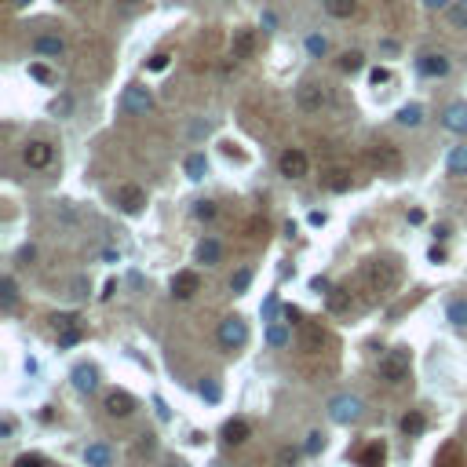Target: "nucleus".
<instances>
[{
    "instance_id": "1",
    "label": "nucleus",
    "mask_w": 467,
    "mask_h": 467,
    "mask_svg": "<svg viewBox=\"0 0 467 467\" xmlns=\"http://www.w3.org/2000/svg\"><path fill=\"white\" fill-rule=\"evenodd\" d=\"M401 281V270L394 260H369L365 263V285L369 292H394Z\"/></svg>"
},
{
    "instance_id": "2",
    "label": "nucleus",
    "mask_w": 467,
    "mask_h": 467,
    "mask_svg": "<svg viewBox=\"0 0 467 467\" xmlns=\"http://www.w3.org/2000/svg\"><path fill=\"white\" fill-rule=\"evenodd\" d=\"M380 380L391 383V387L409 380V350L406 347H394V350H387L380 358Z\"/></svg>"
},
{
    "instance_id": "3",
    "label": "nucleus",
    "mask_w": 467,
    "mask_h": 467,
    "mask_svg": "<svg viewBox=\"0 0 467 467\" xmlns=\"http://www.w3.org/2000/svg\"><path fill=\"white\" fill-rule=\"evenodd\" d=\"M332 103V91L325 84H318V80H303V84L296 88V106L303 110V114H321Z\"/></svg>"
},
{
    "instance_id": "4",
    "label": "nucleus",
    "mask_w": 467,
    "mask_h": 467,
    "mask_svg": "<svg viewBox=\"0 0 467 467\" xmlns=\"http://www.w3.org/2000/svg\"><path fill=\"white\" fill-rule=\"evenodd\" d=\"M216 340L223 350H241L249 343V325H245V318H223L219 321V329H216Z\"/></svg>"
},
{
    "instance_id": "5",
    "label": "nucleus",
    "mask_w": 467,
    "mask_h": 467,
    "mask_svg": "<svg viewBox=\"0 0 467 467\" xmlns=\"http://www.w3.org/2000/svg\"><path fill=\"white\" fill-rule=\"evenodd\" d=\"M369 165H373L380 175H398L401 172V150L394 142H376V147L369 150Z\"/></svg>"
},
{
    "instance_id": "6",
    "label": "nucleus",
    "mask_w": 467,
    "mask_h": 467,
    "mask_svg": "<svg viewBox=\"0 0 467 467\" xmlns=\"http://www.w3.org/2000/svg\"><path fill=\"white\" fill-rule=\"evenodd\" d=\"M362 398H354V394H336L329 401V420L332 424H358L362 420Z\"/></svg>"
},
{
    "instance_id": "7",
    "label": "nucleus",
    "mask_w": 467,
    "mask_h": 467,
    "mask_svg": "<svg viewBox=\"0 0 467 467\" xmlns=\"http://www.w3.org/2000/svg\"><path fill=\"white\" fill-rule=\"evenodd\" d=\"M22 161L29 168L44 172V168H52V161H55V147H52V142H44V139H29L22 147Z\"/></svg>"
},
{
    "instance_id": "8",
    "label": "nucleus",
    "mask_w": 467,
    "mask_h": 467,
    "mask_svg": "<svg viewBox=\"0 0 467 467\" xmlns=\"http://www.w3.org/2000/svg\"><path fill=\"white\" fill-rule=\"evenodd\" d=\"M114 198H117V208L124 216H139L142 208H147V190L135 186V183H121Z\"/></svg>"
},
{
    "instance_id": "9",
    "label": "nucleus",
    "mask_w": 467,
    "mask_h": 467,
    "mask_svg": "<svg viewBox=\"0 0 467 467\" xmlns=\"http://www.w3.org/2000/svg\"><path fill=\"white\" fill-rule=\"evenodd\" d=\"M307 168H311V161H307V154H303V150H296V147L281 150L278 172L285 175V179H303V175H307Z\"/></svg>"
},
{
    "instance_id": "10",
    "label": "nucleus",
    "mask_w": 467,
    "mask_h": 467,
    "mask_svg": "<svg viewBox=\"0 0 467 467\" xmlns=\"http://www.w3.org/2000/svg\"><path fill=\"white\" fill-rule=\"evenodd\" d=\"M154 106V95L147 84H128L124 95H121V110L124 114H147V110Z\"/></svg>"
},
{
    "instance_id": "11",
    "label": "nucleus",
    "mask_w": 467,
    "mask_h": 467,
    "mask_svg": "<svg viewBox=\"0 0 467 467\" xmlns=\"http://www.w3.org/2000/svg\"><path fill=\"white\" fill-rule=\"evenodd\" d=\"M55 336H59V347H73L84 336V325L73 314H55Z\"/></svg>"
},
{
    "instance_id": "12",
    "label": "nucleus",
    "mask_w": 467,
    "mask_h": 467,
    "mask_svg": "<svg viewBox=\"0 0 467 467\" xmlns=\"http://www.w3.org/2000/svg\"><path fill=\"white\" fill-rule=\"evenodd\" d=\"M325 343H329L325 329L314 325V321H303V325H299V347L307 350V354H321V350H325Z\"/></svg>"
},
{
    "instance_id": "13",
    "label": "nucleus",
    "mask_w": 467,
    "mask_h": 467,
    "mask_svg": "<svg viewBox=\"0 0 467 467\" xmlns=\"http://www.w3.org/2000/svg\"><path fill=\"white\" fill-rule=\"evenodd\" d=\"M442 128L453 135H467V103H449L442 110Z\"/></svg>"
},
{
    "instance_id": "14",
    "label": "nucleus",
    "mask_w": 467,
    "mask_h": 467,
    "mask_svg": "<svg viewBox=\"0 0 467 467\" xmlns=\"http://www.w3.org/2000/svg\"><path fill=\"white\" fill-rule=\"evenodd\" d=\"M198 292H201V278H198L194 270H179L172 278V296L175 299H194Z\"/></svg>"
},
{
    "instance_id": "15",
    "label": "nucleus",
    "mask_w": 467,
    "mask_h": 467,
    "mask_svg": "<svg viewBox=\"0 0 467 467\" xmlns=\"http://www.w3.org/2000/svg\"><path fill=\"white\" fill-rule=\"evenodd\" d=\"M416 70H420L424 77H449V59L442 52H424L420 59H416Z\"/></svg>"
},
{
    "instance_id": "16",
    "label": "nucleus",
    "mask_w": 467,
    "mask_h": 467,
    "mask_svg": "<svg viewBox=\"0 0 467 467\" xmlns=\"http://www.w3.org/2000/svg\"><path fill=\"white\" fill-rule=\"evenodd\" d=\"M106 413L117 416V420H124V416L135 413V398L128 394V391H110L106 394Z\"/></svg>"
},
{
    "instance_id": "17",
    "label": "nucleus",
    "mask_w": 467,
    "mask_h": 467,
    "mask_svg": "<svg viewBox=\"0 0 467 467\" xmlns=\"http://www.w3.org/2000/svg\"><path fill=\"white\" fill-rule=\"evenodd\" d=\"M34 52L44 59H59V55H66V40L59 34H40V37H34Z\"/></svg>"
},
{
    "instance_id": "18",
    "label": "nucleus",
    "mask_w": 467,
    "mask_h": 467,
    "mask_svg": "<svg viewBox=\"0 0 467 467\" xmlns=\"http://www.w3.org/2000/svg\"><path fill=\"white\" fill-rule=\"evenodd\" d=\"M252 52H255V34H252V29H234L230 59H252Z\"/></svg>"
},
{
    "instance_id": "19",
    "label": "nucleus",
    "mask_w": 467,
    "mask_h": 467,
    "mask_svg": "<svg viewBox=\"0 0 467 467\" xmlns=\"http://www.w3.org/2000/svg\"><path fill=\"white\" fill-rule=\"evenodd\" d=\"M249 434H252V427H249V420H241V416H234V420L223 424V442H227V445H245Z\"/></svg>"
},
{
    "instance_id": "20",
    "label": "nucleus",
    "mask_w": 467,
    "mask_h": 467,
    "mask_svg": "<svg viewBox=\"0 0 467 467\" xmlns=\"http://www.w3.org/2000/svg\"><path fill=\"white\" fill-rule=\"evenodd\" d=\"M73 387H77L80 394H91L95 387H99V373H95L91 365H77V369H73Z\"/></svg>"
},
{
    "instance_id": "21",
    "label": "nucleus",
    "mask_w": 467,
    "mask_h": 467,
    "mask_svg": "<svg viewBox=\"0 0 467 467\" xmlns=\"http://www.w3.org/2000/svg\"><path fill=\"white\" fill-rule=\"evenodd\" d=\"M424 427H427V420H424L420 409H409L406 416H401V434H406V438H420Z\"/></svg>"
},
{
    "instance_id": "22",
    "label": "nucleus",
    "mask_w": 467,
    "mask_h": 467,
    "mask_svg": "<svg viewBox=\"0 0 467 467\" xmlns=\"http://www.w3.org/2000/svg\"><path fill=\"white\" fill-rule=\"evenodd\" d=\"M219 255H223V245H219L216 237H205L201 245H198V263H205V267L219 263Z\"/></svg>"
},
{
    "instance_id": "23",
    "label": "nucleus",
    "mask_w": 467,
    "mask_h": 467,
    "mask_svg": "<svg viewBox=\"0 0 467 467\" xmlns=\"http://www.w3.org/2000/svg\"><path fill=\"white\" fill-rule=\"evenodd\" d=\"M383 457H387V445H383V442H369L365 449H362V467H380L383 464Z\"/></svg>"
},
{
    "instance_id": "24",
    "label": "nucleus",
    "mask_w": 467,
    "mask_h": 467,
    "mask_svg": "<svg viewBox=\"0 0 467 467\" xmlns=\"http://www.w3.org/2000/svg\"><path fill=\"white\" fill-rule=\"evenodd\" d=\"M325 299H329V311H332V314H343V311L350 307V292H347L343 285L329 288V292H325Z\"/></svg>"
},
{
    "instance_id": "25",
    "label": "nucleus",
    "mask_w": 467,
    "mask_h": 467,
    "mask_svg": "<svg viewBox=\"0 0 467 467\" xmlns=\"http://www.w3.org/2000/svg\"><path fill=\"white\" fill-rule=\"evenodd\" d=\"M15 303H19V285H15V278L8 274V278L0 281V307H4V311H15Z\"/></svg>"
},
{
    "instance_id": "26",
    "label": "nucleus",
    "mask_w": 467,
    "mask_h": 467,
    "mask_svg": "<svg viewBox=\"0 0 467 467\" xmlns=\"http://www.w3.org/2000/svg\"><path fill=\"white\" fill-rule=\"evenodd\" d=\"M84 464H88V467H110V449H106L103 442L88 445V449H84Z\"/></svg>"
},
{
    "instance_id": "27",
    "label": "nucleus",
    "mask_w": 467,
    "mask_h": 467,
    "mask_svg": "<svg viewBox=\"0 0 467 467\" xmlns=\"http://www.w3.org/2000/svg\"><path fill=\"white\" fill-rule=\"evenodd\" d=\"M445 168H449V175H467V147H453V150H449Z\"/></svg>"
},
{
    "instance_id": "28",
    "label": "nucleus",
    "mask_w": 467,
    "mask_h": 467,
    "mask_svg": "<svg viewBox=\"0 0 467 467\" xmlns=\"http://www.w3.org/2000/svg\"><path fill=\"white\" fill-rule=\"evenodd\" d=\"M325 11L332 19H350V15L358 11V0H325Z\"/></svg>"
},
{
    "instance_id": "29",
    "label": "nucleus",
    "mask_w": 467,
    "mask_h": 467,
    "mask_svg": "<svg viewBox=\"0 0 467 467\" xmlns=\"http://www.w3.org/2000/svg\"><path fill=\"white\" fill-rule=\"evenodd\" d=\"M420 121H424V106H420V103H409V106H401V110H398V124L416 128Z\"/></svg>"
},
{
    "instance_id": "30",
    "label": "nucleus",
    "mask_w": 467,
    "mask_h": 467,
    "mask_svg": "<svg viewBox=\"0 0 467 467\" xmlns=\"http://www.w3.org/2000/svg\"><path fill=\"white\" fill-rule=\"evenodd\" d=\"M205 172H208L205 154H190L186 157V175H190V179H205Z\"/></svg>"
},
{
    "instance_id": "31",
    "label": "nucleus",
    "mask_w": 467,
    "mask_h": 467,
    "mask_svg": "<svg viewBox=\"0 0 467 467\" xmlns=\"http://www.w3.org/2000/svg\"><path fill=\"white\" fill-rule=\"evenodd\" d=\"M267 343H270V347H285V343H288V329H285V321H270V329H267Z\"/></svg>"
},
{
    "instance_id": "32",
    "label": "nucleus",
    "mask_w": 467,
    "mask_h": 467,
    "mask_svg": "<svg viewBox=\"0 0 467 467\" xmlns=\"http://www.w3.org/2000/svg\"><path fill=\"white\" fill-rule=\"evenodd\" d=\"M449 22L457 29H467V0H453L449 4Z\"/></svg>"
},
{
    "instance_id": "33",
    "label": "nucleus",
    "mask_w": 467,
    "mask_h": 467,
    "mask_svg": "<svg viewBox=\"0 0 467 467\" xmlns=\"http://www.w3.org/2000/svg\"><path fill=\"white\" fill-rule=\"evenodd\" d=\"M362 66H365V55H362V52H343V55H340V70H343V73H358Z\"/></svg>"
},
{
    "instance_id": "34",
    "label": "nucleus",
    "mask_w": 467,
    "mask_h": 467,
    "mask_svg": "<svg viewBox=\"0 0 467 467\" xmlns=\"http://www.w3.org/2000/svg\"><path fill=\"white\" fill-rule=\"evenodd\" d=\"M445 314H449V321H453V325H460V329H464V325H467V299H453Z\"/></svg>"
},
{
    "instance_id": "35",
    "label": "nucleus",
    "mask_w": 467,
    "mask_h": 467,
    "mask_svg": "<svg viewBox=\"0 0 467 467\" xmlns=\"http://www.w3.org/2000/svg\"><path fill=\"white\" fill-rule=\"evenodd\" d=\"M249 285H252V270L249 267H241V270L230 274V292H245Z\"/></svg>"
},
{
    "instance_id": "36",
    "label": "nucleus",
    "mask_w": 467,
    "mask_h": 467,
    "mask_svg": "<svg viewBox=\"0 0 467 467\" xmlns=\"http://www.w3.org/2000/svg\"><path fill=\"white\" fill-rule=\"evenodd\" d=\"M325 186H329V190H336V194H340V190H347V186H350V175L336 168V172H329V175H325Z\"/></svg>"
},
{
    "instance_id": "37",
    "label": "nucleus",
    "mask_w": 467,
    "mask_h": 467,
    "mask_svg": "<svg viewBox=\"0 0 467 467\" xmlns=\"http://www.w3.org/2000/svg\"><path fill=\"white\" fill-rule=\"evenodd\" d=\"M303 457V449H292V445H285L281 453H278V467H296Z\"/></svg>"
},
{
    "instance_id": "38",
    "label": "nucleus",
    "mask_w": 467,
    "mask_h": 467,
    "mask_svg": "<svg viewBox=\"0 0 467 467\" xmlns=\"http://www.w3.org/2000/svg\"><path fill=\"white\" fill-rule=\"evenodd\" d=\"M307 52H311L314 59H321V55L329 52V40L321 37V34H311V37H307Z\"/></svg>"
},
{
    "instance_id": "39",
    "label": "nucleus",
    "mask_w": 467,
    "mask_h": 467,
    "mask_svg": "<svg viewBox=\"0 0 467 467\" xmlns=\"http://www.w3.org/2000/svg\"><path fill=\"white\" fill-rule=\"evenodd\" d=\"M321 449H325V434H321V431H311L307 434V445H303V453H321Z\"/></svg>"
},
{
    "instance_id": "40",
    "label": "nucleus",
    "mask_w": 467,
    "mask_h": 467,
    "mask_svg": "<svg viewBox=\"0 0 467 467\" xmlns=\"http://www.w3.org/2000/svg\"><path fill=\"white\" fill-rule=\"evenodd\" d=\"M168 62H172V55H168V52H157V55H150V62H147V70L161 73V70H168Z\"/></svg>"
},
{
    "instance_id": "41",
    "label": "nucleus",
    "mask_w": 467,
    "mask_h": 467,
    "mask_svg": "<svg viewBox=\"0 0 467 467\" xmlns=\"http://www.w3.org/2000/svg\"><path fill=\"white\" fill-rule=\"evenodd\" d=\"M15 467H47V460L40 453H22L19 460H15Z\"/></svg>"
},
{
    "instance_id": "42",
    "label": "nucleus",
    "mask_w": 467,
    "mask_h": 467,
    "mask_svg": "<svg viewBox=\"0 0 467 467\" xmlns=\"http://www.w3.org/2000/svg\"><path fill=\"white\" fill-rule=\"evenodd\" d=\"M194 216L198 219H216V201H198L194 205Z\"/></svg>"
},
{
    "instance_id": "43",
    "label": "nucleus",
    "mask_w": 467,
    "mask_h": 467,
    "mask_svg": "<svg viewBox=\"0 0 467 467\" xmlns=\"http://www.w3.org/2000/svg\"><path fill=\"white\" fill-rule=\"evenodd\" d=\"M219 394H223V391H219V383H216V380H205V383H201V398L219 401Z\"/></svg>"
},
{
    "instance_id": "44",
    "label": "nucleus",
    "mask_w": 467,
    "mask_h": 467,
    "mask_svg": "<svg viewBox=\"0 0 467 467\" xmlns=\"http://www.w3.org/2000/svg\"><path fill=\"white\" fill-rule=\"evenodd\" d=\"M29 77L40 80V84H52V70H47V66H29Z\"/></svg>"
},
{
    "instance_id": "45",
    "label": "nucleus",
    "mask_w": 467,
    "mask_h": 467,
    "mask_svg": "<svg viewBox=\"0 0 467 467\" xmlns=\"http://www.w3.org/2000/svg\"><path fill=\"white\" fill-rule=\"evenodd\" d=\"M70 288H73V292H70L73 299H84V296H88V278H77Z\"/></svg>"
},
{
    "instance_id": "46",
    "label": "nucleus",
    "mask_w": 467,
    "mask_h": 467,
    "mask_svg": "<svg viewBox=\"0 0 467 467\" xmlns=\"http://www.w3.org/2000/svg\"><path fill=\"white\" fill-rule=\"evenodd\" d=\"M373 84H376V88H380V84H391V70L376 66V70H373Z\"/></svg>"
},
{
    "instance_id": "47",
    "label": "nucleus",
    "mask_w": 467,
    "mask_h": 467,
    "mask_svg": "<svg viewBox=\"0 0 467 467\" xmlns=\"http://www.w3.org/2000/svg\"><path fill=\"white\" fill-rule=\"evenodd\" d=\"M263 314H267V318H274V314H278V296H270V299L263 303Z\"/></svg>"
},
{
    "instance_id": "48",
    "label": "nucleus",
    "mask_w": 467,
    "mask_h": 467,
    "mask_svg": "<svg viewBox=\"0 0 467 467\" xmlns=\"http://www.w3.org/2000/svg\"><path fill=\"white\" fill-rule=\"evenodd\" d=\"M52 114H70V99H59V103H52Z\"/></svg>"
},
{
    "instance_id": "49",
    "label": "nucleus",
    "mask_w": 467,
    "mask_h": 467,
    "mask_svg": "<svg viewBox=\"0 0 467 467\" xmlns=\"http://www.w3.org/2000/svg\"><path fill=\"white\" fill-rule=\"evenodd\" d=\"M281 318L288 321V325H292V321L299 318V311H296V307H281Z\"/></svg>"
},
{
    "instance_id": "50",
    "label": "nucleus",
    "mask_w": 467,
    "mask_h": 467,
    "mask_svg": "<svg viewBox=\"0 0 467 467\" xmlns=\"http://www.w3.org/2000/svg\"><path fill=\"white\" fill-rule=\"evenodd\" d=\"M424 4H427L431 11H442V8H449V0H424Z\"/></svg>"
},
{
    "instance_id": "51",
    "label": "nucleus",
    "mask_w": 467,
    "mask_h": 467,
    "mask_svg": "<svg viewBox=\"0 0 467 467\" xmlns=\"http://www.w3.org/2000/svg\"><path fill=\"white\" fill-rule=\"evenodd\" d=\"M11 431H15V424H11V420L0 424V434H4V438H11Z\"/></svg>"
},
{
    "instance_id": "52",
    "label": "nucleus",
    "mask_w": 467,
    "mask_h": 467,
    "mask_svg": "<svg viewBox=\"0 0 467 467\" xmlns=\"http://www.w3.org/2000/svg\"><path fill=\"white\" fill-rule=\"evenodd\" d=\"M11 4H15V8H26V4H29V0H11Z\"/></svg>"
},
{
    "instance_id": "53",
    "label": "nucleus",
    "mask_w": 467,
    "mask_h": 467,
    "mask_svg": "<svg viewBox=\"0 0 467 467\" xmlns=\"http://www.w3.org/2000/svg\"><path fill=\"white\" fill-rule=\"evenodd\" d=\"M165 467H186V464H179V460H172V464H165Z\"/></svg>"
}]
</instances>
